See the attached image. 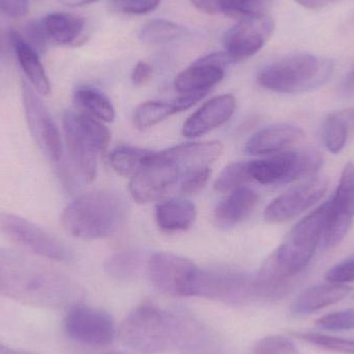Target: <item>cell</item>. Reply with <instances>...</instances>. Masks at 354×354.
<instances>
[{
  "mask_svg": "<svg viewBox=\"0 0 354 354\" xmlns=\"http://www.w3.org/2000/svg\"><path fill=\"white\" fill-rule=\"evenodd\" d=\"M326 279L334 284L346 285L354 281V257L336 264L328 270Z\"/></svg>",
  "mask_w": 354,
  "mask_h": 354,
  "instance_id": "36",
  "label": "cell"
},
{
  "mask_svg": "<svg viewBox=\"0 0 354 354\" xmlns=\"http://www.w3.org/2000/svg\"><path fill=\"white\" fill-rule=\"evenodd\" d=\"M30 10V0H0V10L12 18H23Z\"/></svg>",
  "mask_w": 354,
  "mask_h": 354,
  "instance_id": "39",
  "label": "cell"
},
{
  "mask_svg": "<svg viewBox=\"0 0 354 354\" xmlns=\"http://www.w3.org/2000/svg\"><path fill=\"white\" fill-rule=\"evenodd\" d=\"M197 210L195 204L187 199H170L156 207V221L162 230H187L195 222Z\"/></svg>",
  "mask_w": 354,
  "mask_h": 354,
  "instance_id": "22",
  "label": "cell"
},
{
  "mask_svg": "<svg viewBox=\"0 0 354 354\" xmlns=\"http://www.w3.org/2000/svg\"><path fill=\"white\" fill-rule=\"evenodd\" d=\"M100 0H58V2L70 8H80V6H88V4L95 3Z\"/></svg>",
  "mask_w": 354,
  "mask_h": 354,
  "instance_id": "44",
  "label": "cell"
},
{
  "mask_svg": "<svg viewBox=\"0 0 354 354\" xmlns=\"http://www.w3.org/2000/svg\"><path fill=\"white\" fill-rule=\"evenodd\" d=\"M142 264V253L136 250H128L110 256L106 260L105 270L112 278L130 280L138 274Z\"/></svg>",
  "mask_w": 354,
  "mask_h": 354,
  "instance_id": "27",
  "label": "cell"
},
{
  "mask_svg": "<svg viewBox=\"0 0 354 354\" xmlns=\"http://www.w3.org/2000/svg\"><path fill=\"white\" fill-rule=\"evenodd\" d=\"M196 334L197 326L191 319L153 305L133 310L120 330L122 343L142 354L165 353L185 346Z\"/></svg>",
  "mask_w": 354,
  "mask_h": 354,
  "instance_id": "1",
  "label": "cell"
},
{
  "mask_svg": "<svg viewBox=\"0 0 354 354\" xmlns=\"http://www.w3.org/2000/svg\"><path fill=\"white\" fill-rule=\"evenodd\" d=\"M324 158L315 149L282 151L266 159L248 162L252 180L261 185L289 183L315 176Z\"/></svg>",
  "mask_w": 354,
  "mask_h": 354,
  "instance_id": "5",
  "label": "cell"
},
{
  "mask_svg": "<svg viewBox=\"0 0 354 354\" xmlns=\"http://www.w3.org/2000/svg\"><path fill=\"white\" fill-rule=\"evenodd\" d=\"M0 232L19 247L46 259L66 261L71 251L35 223L10 212H0Z\"/></svg>",
  "mask_w": 354,
  "mask_h": 354,
  "instance_id": "8",
  "label": "cell"
},
{
  "mask_svg": "<svg viewBox=\"0 0 354 354\" xmlns=\"http://www.w3.org/2000/svg\"><path fill=\"white\" fill-rule=\"evenodd\" d=\"M205 95V93H193L181 95V97H177L176 101H174L177 112H183L185 110L189 109L192 106L195 105L200 100L203 99Z\"/></svg>",
  "mask_w": 354,
  "mask_h": 354,
  "instance_id": "42",
  "label": "cell"
},
{
  "mask_svg": "<svg viewBox=\"0 0 354 354\" xmlns=\"http://www.w3.org/2000/svg\"><path fill=\"white\" fill-rule=\"evenodd\" d=\"M27 37L25 41L37 51V53L43 54L47 48V44L49 43L47 37H46L45 31H44L43 26H41V21L39 22L29 23L28 26L26 27Z\"/></svg>",
  "mask_w": 354,
  "mask_h": 354,
  "instance_id": "38",
  "label": "cell"
},
{
  "mask_svg": "<svg viewBox=\"0 0 354 354\" xmlns=\"http://www.w3.org/2000/svg\"><path fill=\"white\" fill-rule=\"evenodd\" d=\"M295 336L299 340L326 351L343 354H354V340L338 338L318 333H295Z\"/></svg>",
  "mask_w": 354,
  "mask_h": 354,
  "instance_id": "32",
  "label": "cell"
},
{
  "mask_svg": "<svg viewBox=\"0 0 354 354\" xmlns=\"http://www.w3.org/2000/svg\"><path fill=\"white\" fill-rule=\"evenodd\" d=\"M305 138V132L292 124H274L258 131L245 143V153L252 156L282 153Z\"/></svg>",
  "mask_w": 354,
  "mask_h": 354,
  "instance_id": "18",
  "label": "cell"
},
{
  "mask_svg": "<svg viewBox=\"0 0 354 354\" xmlns=\"http://www.w3.org/2000/svg\"><path fill=\"white\" fill-rule=\"evenodd\" d=\"M10 39L21 68L28 79L29 84L39 95H49L51 93V83L39 60V54L25 41L19 31L10 30Z\"/></svg>",
  "mask_w": 354,
  "mask_h": 354,
  "instance_id": "19",
  "label": "cell"
},
{
  "mask_svg": "<svg viewBox=\"0 0 354 354\" xmlns=\"http://www.w3.org/2000/svg\"><path fill=\"white\" fill-rule=\"evenodd\" d=\"M295 1L309 10H319V8H326L339 0H295Z\"/></svg>",
  "mask_w": 354,
  "mask_h": 354,
  "instance_id": "43",
  "label": "cell"
},
{
  "mask_svg": "<svg viewBox=\"0 0 354 354\" xmlns=\"http://www.w3.org/2000/svg\"><path fill=\"white\" fill-rule=\"evenodd\" d=\"M62 124L71 161L79 176L86 183H91L97 176L99 151L79 122L77 112L66 111Z\"/></svg>",
  "mask_w": 354,
  "mask_h": 354,
  "instance_id": "15",
  "label": "cell"
},
{
  "mask_svg": "<svg viewBox=\"0 0 354 354\" xmlns=\"http://www.w3.org/2000/svg\"><path fill=\"white\" fill-rule=\"evenodd\" d=\"M210 168H203V169L197 170L189 174L180 183V192L185 195H193V194L199 193L209 179Z\"/></svg>",
  "mask_w": 354,
  "mask_h": 354,
  "instance_id": "37",
  "label": "cell"
},
{
  "mask_svg": "<svg viewBox=\"0 0 354 354\" xmlns=\"http://www.w3.org/2000/svg\"><path fill=\"white\" fill-rule=\"evenodd\" d=\"M185 33V29L176 23L155 19L141 28L139 39L147 45H161L180 39Z\"/></svg>",
  "mask_w": 354,
  "mask_h": 354,
  "instance_id": "28",
  "label": "cell"
},
{
  "mask_svg": "<svg viewBox=\"0 0 354 354\" xmlns=\"http://www.w3.org/2000/svg\"><path fill=\"white\" fill-rule=\"evenodd\" d=\"M185 177L187 172L167 151H153L143 167L131 179V195L139 203L158 201Z\"/></svg>",
  "mask_w": 354,
  "mask_h": 354,
  "instance_id": "6",
  "label": "cell"
},
{
  "mask_svg": "<svg viewBox=\"0 0 354 354\" xmlns=\"http://www.w3.org/2000/svg\"><path fill=\"white\" fill-rule=\"evenodd\" d=\"M231 59L226 52H214L196 60L174 80V86L181 95L207 93L224 78V68Z\"/></svg>",
  "mask_w": 354,
  "mask_h": 354,
  "instance_id": "16",
  "label": "cell"
},
{
  "mask_svg": "<svg viewBox=\"0 0 354 354\" xmlns=\"http://www.w3.org/2000/svg\"><path fill=\"white\" fill-rule=\"evenodd\" d=\"M25 118L35 142L51 161L58 162L64 153L59 131L39 93L26 81L22 82Z\"/></svg>",
  "mask_w": 354,
  "mask_h": 354,
  "instance_id": "11",
  "label": "cell"
},
{
  "mask_svg": "<svg viewBox=\"0 0 354 354\" xmlns=\"http://www.w3.org/2000/svg\"><path fill=\"white\" fill-rule=\"evenodd\" d=\"M153 76V68L145 62H139L132 73V82L136 86L145 84Z\"/></svg>",
  "mask_w": 354,
  "mask_h": 354,
  "instance_id": "41",
  "label": "cell"
},
{
  "mask_svg": "<svg viewBox=\"0 0 354 354\" xmlns=\"http://www.w3.org/2000/svg\"><path fill=\"white\" fill-rule=\"evenodd\" d=\"M274 0H232L224 15L239 20L268 16Z\"/></svg>",
  "mask_w": 354,
  "mask_h": 354,
  "instance_id": "31",
  "label": "cell"
},
{
  "mask_svg": "<svg viewBox=\"0 0 354 354\" xmlns=\"http://www.w3.org/2000/svg\"><path fill=\"white\" fill-rule=\"evenodd\" d=\"M354 218V165L348 163L341 174L335 195L328 200V216L320 245L324 249L338 245L346 236Z\"/></svg>",
  "mask_w": 354,
  "mask_h": 354,
  "instance_id": "9",
  "label": "cell"
},
{
  "mask_svg": "<svg viewBox=\"0 0 354 354\" xmlns=\"http://www.w3.org/2000/svg\"><path fill=\"white\" fill-rule=\"evenodd\" d=\"M236 109L233 95H224L206 102L183 124V134L187 138H196L207 134L230 120Z\"/></svg>",
  "mask_w": 354,
  "mask_h": 354,
  "instance_id": "17",
  "label": "cell"
},
{
  "mask_svg": "<svg viewBox=\"0 0 354 354\" xmlns=\"http://www.w3.org/2000/svg\"><path fill=\"white\" fill-rule=\"evenodd\" d=\"M328 185L324 177H310L272 201L266 208L264 218L270 223H283L301 216L324 197Z\"/></svg>",
  "mask_w": 354,
  "mask_h": 354,
  "instance_id": "13",
  "label": "cell"
},
{
  "mask_svg": "<svg viewBox=\"0 0 354 354\" xmlns=\"http://www.w3.org/2000/svg\"><path fill=\"white\" fill-rule=\"evenodd\" d=\"M74 100L83 113L101 122H111L115 118V109L111 101L95 87L83 85L75 91Z\"/></svg>",
  "mask_w": 354,
  "mask_h": 354,
  "instance_id": "25",
  "label": "cell"
},
{
  "mask_svg": "<svg viewBox=\"0 0 354 354\" xmlns=\"http://www.w3.org/2000/svg\"><path fill=\"white\" fill-rule=\"evenodd\" d=\"M189 297L241 305L254 297L253 278L231 268H198L189 286Z\"/></svg>",
  "mask_w": 354,
  "mask_h": 354,
  "instance_id": "7",
  "label": "cell"
},
{
  "mask_svg": "<svg viewBox=\"0 0 354 354\" xmlns=\"http://www.w3.org/2000/svg\"><path fill=\"white\" fill-rule=\"evenodd\" d=\"M64 330L72 340L89 346H106L115 336L111 316L89 306L73 307L64 319Z\"/></svg>",
  "mask_w": 354,
  "mask_h": 354,
  "instance_id": "12",
  "label": "cell"
},
{
  "mask_svg": "<svg viewBox=\"0 0 354 354\" xmlns=\"http://www.w3.org/2000/svg\"><path fill=\"white\" fill-rule=\"evenodd\" d=\"M328 209L326 201L293 227L284 243L266 259V264L274 272L295 281L305 270L322 241Z\"/></svg>",
  "mask_w": 354,
  "mask_h": 354,
  "instance_id": "4",
  "label": "cell"
},
{
  "mask_svg": "<svg viewBox=\"0 0 354 354\" xmlns=\"http://www.w3.org/2000/svg\"><path fill=\"white\" fill-rule=\"evenodd\" d=\"M127 204L120 194L95 191L79 196L64 208V230L79 239L93 241L110 236L124 224Z\"/></svg>",
  "mask_w": 354,
  "mask_h": 354,
  "instance_id": "2",
  "label": "cell"
},
{
  "mask_svg": "<svg viewBox=\"0 0 354 354\" xmlns=\"http://www.w3.org/2000/svg\"><path fill=\"white\" fill-rule=\"evenodd\" d=\"M259 196L254 189L243 187L229 193L216 212L214 221L220 227H232L247 218L257 205Z\"/></svg>",
  "mask_w": 354,
  "mask_h": 354,
  "instance_id": "21",
  "label": "cell"
},
{
  "mask_svg": "<svg viewBox=\"0 0 354 354\" xmlns=\"http://www.w3.org/2000/svg\"><path fill=\"white\" fill-rule=\"evenodd\" d=\"M316 324L324 330L340 332V330H354V308L333 312L322 316Z\"/></svg>",
  "mask_w": 354,
  "mask_h": 354,
  "instance_id": "34",
  "label": "cell"
},
{
  "mask_svg": "<svg viewBox=\"0 0 354 354\" xmlns=\"http://www.w3.org/2000/svg\"><path fill=\"white\" fill-rule=\"evenodd\" d=\"M151 153L153 151L147 149L120 145L110 155V163L120 176L133 177L143 167Z\"/></svg>",
  "mask_w": 354,
  "mask_h": 354,
  "instance_id": "26",
  "label": "cell"
},
{
  "mask_svg": "<svg viewBox=\"0 0 354 354\" xmlns=\"http://www.w3.org/2000/svg\"><path fill=\"white\" fill-rule=\"evenodd\" d=\"M274 22L270 16L239 21L224 37V48L231 62L255 55L272 37Z\"/></svg>",
  "mask_w": 354,
  "mask_h": 354,
  "instance_id": "14",
  "label": "cell"
},
{
  "mask_svg": "<svg viewBox=\"0 0 354 354\" xmlns=\"http://www.w3.org/2000/svg\"><path fill=\"white\" fill-rule=\"evenodd\" d=\"M48 41L56 45H73L84 28V20L66 12H52L41 20Z\"/></svg>",
  "mask_w": 354,
  "mask_h": 354,
  "instance_id": "23",
  "label": "cell"
},
{
  "mask_svg": "<svg viewBox=\"0 0 354 354\" xmlns=\"http://www.w3.org/2000/svg\"><path fill=\"white\" fill-rule=\"evenodd\" d=\"M251 180L248 162H236L231 163L223 170L214 183V189L220 193H231L245 187Z\"/></svg>",
  "mask_w": 354,
  "mask_h": 354,
  "instance_id": "30",
  "label": "cell"
},
{
  "mask_svg": "<svg viewBox=\"0 0 354 354\" xmlns=\"http://www.w3.org/2000/svg\"><path fill=\"white\" fill-rule=\"evenodd\" d=\"M232 0H192V3L200 12L207 15L225 14Z\"/></svg>",
  "mask_w": 354,
  "mask_h": 354,
  "instance_id": "40",
  "label": "cell"
},
{
  "mask_svg": "<svg viewBox=\"0 0 354 354\" xmlns=\"http://www.w3.org/2000/svg\"><path fill=\"white\" fill-rule=\"evenodd\" d=\"M343 88L346 93H354V66L353 70L347 74L343 83Z\"/></svg>",
  "mask_w": 354,
  "mask_h": 354,
  "instance_id": "45",
  "label": "cell"
},
{
  "mask_svg": "<svg viewBox=\"0 0 354 354\" xmlns=\"http://www.w3.org/2000/svg\"><path fill=\"white\" fill-rule=\"evenodd\" d=\"M0 354H31L25 353V351H18V349L10 348V347L2 345L0 343Z\"/></svg>",
  "mask_w": 354,
  "mask_h": 354,
  "instance_id": "46",
  "label": "cell"
},
{
  "mask_svg": "<svg viewBox=\"0 0 354 354\" xmlns=\"http://www.w3.org/2000/svg\"><path fill=\"white\" fill-rule=\"evenodd\" d=\"M2 47V41H1V35H0V50H1Z\"/></svg>",
  "mask_w": 354,
  "mask_h": 354,
  "instance_id": "47",
  "label": "cell"
},
{
  "mask_svg": "<svg viewBox=\"0 0 354 354\" xmlns=\"http://www.w3.org/2000/svg\"><path fill=\"white\" fill-rule=\"evenodd\" d=\"M197 270L191 260L165 252L153 254L147 264L151 284L171 297H189V286Z\"/></svg>",
  "mask_w": 354,
  "mask_h": 354,
  "instance_id": "10",
  "label": "cell"
},
{
  "mask_svg": "<svg viewBox=\"0 0 354 354\" xmlns=\"http://www.w3.org/2000/svg\"><path fill=\"white\" fill-rule=\"evenodd\" d=\"M161 0H111L109 8L112 12L124 15H143L153 12Z\"/></svg>",
  "mask_w": 354,
  "mask_h": 354,
  "instance_id": "35",
  "label": "cell"
},
{
  "mask_svg": "<svg viewBox=\"0 0 354 354\" xmlns=\"http://www.w3.org/2000/svg\"><path fill=\"white\" fill-rule=\"evenodd\" d=\"M354 127V109H345L330 114L322 126V139L330 153H339L344 149Z\"/></svg>",
  "mask_w": 354,
  "mask_h": 354,
  "instance_id": "24",
  "label": "cell"
},
{
  "mask_svg": "<svg viewBox=\"0 0 354 354\" xmlns=\"http://www.w3.org/2000/svg\"><path fill=\"white\" fill-rule=\"evenodd\" d=\"M334 68L330 58L310 53L292 54L263 66L258 73L257 81L268 91L299 95L324 86Z\"/></svg>",
  "mask_w": 354,
  "mask_h": 354,
  "instance_id": "3",
  "label": "cell"
},
{
  "mask_svg": "<svg viewBox=\"0 0 354 354\" xmlns=\"http://www.w3.org/2000/svg\"><path fill=\"white\" fill-rule=\"evenodd\" d=\"M253 354H299V351L286 337L268 336L256 343Z\"/></svg>",
  "mask_w": 354,
  "mask_h": 354,
  "instance_id": "33",
  "label": "cell"
},
{
  "mask_svg": "<svg viewBox=\"0 0 354 354\" xmlns=\"http://www.w3.org/2000/svg\"><path fill=\"white\" fill-rule=\"evenodd\" d=\"M351 289L347 285L334 283L309 287L295 299L291 310L299 315L314 313L342 301L351 293Z\"/></svg>",
  "mask_w": 354,
  "mask_h": 354,
  "instance_id": "20",
  "label": "cell"
},
{
  "mask_svg": "<svg viewBox=\"0 0 354 354\" xmlns=\"http://www.w3.org/2000/svg\"><path fill=\"white\" fill-rule=\"evenodd\" d=\"M176 113L178 112L174 102H145L135 111L134 124L136 128L145 130L160 124Z\"/></svg>",
  "mask_w": 354,
  "mask_h": 354,
  "instance_id": "29",
  "label": "cell"
}]
</instances>
